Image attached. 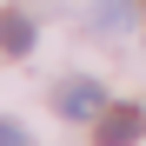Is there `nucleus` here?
Segmentation results:
<instances>
[{"mask_svg": "<svg viewBox=\"0 0 146 146\" xmlns=\"http://www.w3.org/2000/svg\"><path fill=\"white\" fill-rule=\"evenodd\" d=\"M93 27L113 33V40H126L139 27V0H93Z\"/></svg>", "mask_w": 146, "mask_h": 146, "instance_id": "7ed1b4c3", "label": "nucleus"}, {"mask_svg": "<svg viewBox=\"0 0 146 146\" xmlns=\"http://www.w3.org/2000/svg\"><path fill=\"white\" fill-rule=\"evenodd\" d=\"M0 46H7V53H33V20L27 13H0Z\"/></svg>", "mask_w": 146, "mask_h": 146, "instance_id": "20e7f679", "label": "nucleus"}, {"mask_svg": "<svg viewBox=\"0 0 146 146\" xmlns=\"http://www.w3.org/2000/svg\"><path fill=\"white\" fill-rule=\"evenodd\" d=\"M0 146H33V139H27V133H20V126H13V119H0Z\"/></svg>", "mask_w": 146, "mask_h": 146, "instance_id": "39448f33", "label": "nucleus"}, {"mask_svg": "<svg viewBox=\"0 0 146 146\" xmlns=\"http://www.w3.org/2000/svg\"><path fill=\"white\" fill-rule=\"evenodd\" d=\"M60 113H66V119H100V113H106V86L66 80V86H60Z\"/></svg>", "mask_w": 146, "mask_h": 146, "instance_id": "f03ea898", "label": "nucleus"}, {"mask_svg": "<svg viewBox=\"0 0 146 146\" xmlns=\"http://www.w3.org/2000/svg\"><path fill=\"white\" fill-rule=\"evenodd\" d=\"M146 133V113L139 106H106L100 119H93V139H100V146H133Z\"/></svg>", "mask_w": 146, "mask_h": 146, "instance_id": "f257e3e1", "label": "nucleus"}]
</instances>
